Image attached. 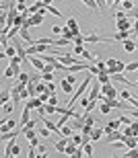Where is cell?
<instances>
[{"label": "cell", "mask_w": 138, "mask_h": 158, "mask_svg": "<svg viewBox=\"0 0 138 158\" xmlns=\"http://www.w3.org/2000/svg\"><path fill=\"white\" fill-rule=\"evenodd\" d=\"M89 84H93V74H91V72L87 70V78H84V80L80 82V84H78V88H76V93L72 94V99H70V103H68V109H72V107H74V103H76V101L80 99V97H83V93H84V90H87V88H89Z\"/></svg>", "instance_id": "6da1fadb"}, {"label": "cell", "mask_w": 138, "mask_h": 158, "mask_svg": "<svg viewBox=\"0 0 138 158\" xmlns=\"http://www.w3.org/2000/svg\"><path fill=\"white\" fill-rule=\"evenodd\" d=\"M118 140H124V134H122V129H111L109 134H105V142H107V146L111 142H118Z\"/></svg>", "instance_id": "7a4b0ae2"}, {"label": "cell", "mask_w": 138, "mask_h": 158, "mask_svg": "<svg viewBox=\"0 0 138 158\" xmlns=\"http://www.w3.org/2000/svg\"><path fill=\"white\" fill-rule=\"evenodd\" d=\"M41 105H45V103H43V99L39 94H37V97H31L29 101H25V107H27V109H39Z\"/></svg>", "instance_id": "3957f363"}, {"label": "cell", "mask_w": 138, "mask_h": 158, "mask_svg": "<svg viewBox=\"0 0 138 158\" xmlns=\"http://www.w3.org/2000/svg\"><path fill=\"white\" fill-rule=\"evenodd\" d=\"M99 94H101V82L99 80H93V86H91V93H89V99L91 101H97L99 99Z\"/></svg>", "instance_id": "277c9868"}, {"label": "cell", "mask_w": 138, "mask_h": 158, "mask_svg": "<svg viewBox=\"0 0 138 158\" xmlns=\"http://www.w3.org/2000/svg\"><path fill=\"white\" fill-rule=\"evenodd\" d=\"M29 62H31V66L39 72H43V68H45V62H43L39 56H29Z\"/></svg>", "instance_id": "5b68a950"}, {"label": "cell", "mask_w": 138, "mask_h": 158, "mask_svg": "<svg viewBox=\"0 0 138 158\" xmlns=\"http://www.w3.org/2000/svg\"><path fill=\"white\" fill-rule=\"evenodd\" d=\"M124 70H126V64L118 60V64H115V66H109V68H107V74L111 76V74H118V72H124Z\"/></svg>", "instance_id": "8992f818"}, {"label": "cell", "mask_w": 138, "mask_h": 158, "mask_svg": "<svg viewBox=\"0 0 138 158\" xmlns=\"http://www.w3.org/2000/svg\"><path fill=\"white\" fill-rule=\"evenodd\" d=\"M103 135H105V129H103V127H93V129H91V142L101 140Z\"/></svg>", "instance_id": "52a82bcc"}, {"label": "cell", "mask_w": 138, "mask_h": 158, "mask_svg": "<svg viewBox=\"0 0 138 158\" xmlns=\"http://www.w3.org/2000/svg\"><path fill=\"white\" fill-rule=\"evenodd\" d=\"M115 23H118V31H130V29H132L130 19H118Z\"/></svg>", "instance_id": "ba28073f"}, {"label": "cell", "mask_w": 138, "mask_h": 158, "mask_svg": "<svg viewBox=\"0 0 138 158\" xmlns=\"http://www.w3.org/2000/svg\"><path fill=\"white\" fill-rule=\"evenodd\" d=\"M60 86H62V90H64L66 94H70V93H72V88H74V84H72L68 78H62V80H60Z\"/></svg>", "instance_id": "9c48e42d"}, {"label": "cell", "mask_w": 138, "mask_h": 158, "mask_svg": "<svg viewBox=\"0 0 138 158\" xmlns=\"http://www.w3.org/2000/svg\"><path fill=\"white\" fill-rule=\"evenodd\" d=\"M60 37H64V39H70L72 43H74V37H76V35L72 33V29H70V27L66 25V27H62V33H60Z\"/></svg>", "instance_id": "30bf717a"}, {"label": "cell", "mask_w": 138, "mask_h": 158, "mask_svg": "<svg viewBox=\"0 0 138 158\" xmlns=\"http://www.w3.org/2000/svg\"><path fill=\"white\" fill-rule=\"evenodd\" d=\"M109 78H111V80H115V82H124V84H132V82L128 80L126 76H124V72H118V74H111Z\"/></svg>", "instance_id": "8fae6325"}, {"label": "cell", "mask_w": 138, "mask_h": 158, "mask_svg": "<svg viewBox=\"0 0 138 158\" xmlns=\"http://www.w3.org/2000/svg\"><path fill=\"white\" fill-rule=\"evenodd\" d=\"M124 144H126V148H136V146H138V138H132V135H124Z\"/></svg>", "instance_id": "7c38bea8"}, {"label": "cell", "mask_w": 138, "mask_h": 158, "mask_svg": "<svg viewBox=\"0 0 138 158\" xmlns=\"http://www.w3.org/2000/svg\"><path fill=\"white\" fill-rule=\"evenodd\" d=\"M76 150H78V146L74 144V142H70V144L66 146V150H64V154H66V156H76Z\"/></svg>", "instance_id": "4fadbf2b"}, {"label": "cell", "mask_w": 138, "mask_h": 158, "mask_svg": "<svg viewBox=\"0 0 138 158\" xmlns=\"http://www.w3.org/2000/svg\"><path fill=\"white\" fill-rule=\"evenodd\" d=\"M68 27L72 29V33H74V35H80V29H78V23L74 21V17L68 19Z\"/></svg>", "instance_id": "5bb4252c"}, {"label": "cell", "mask_w": 138, "mask_h": 158, "mask_svg": "<svg viewBox=\"0 0 138 158\" xmlns=\"http://www.w3.org/2000/svg\"><path fill=\"white\" fill-rule=\"evenodd\" d=\"M122 45H124V49H126V52H136V41H132V39H126Z\"/></svg>", "instance_id": "9a60e30c"}, {"label": "cell", "mask_w": 138, "mask_h": 158, "mask_svg": "<svg viewBox=\"0 0 138 158\" xmlns=\"http://www.w3.org/2000/svg\"><path fill=\"white\" fill-rule=\"evenodd\" d=\"M15 125H17V121H15V119H8V123H2V127H0V131H2V134H6V131H8V129H12L15 127Z\"/></svg>", "instance_id": "2e32d148"}, {"label": "cell", "mask_w": 138, "mask_h": 158, "mask_svg": "<svg viewBox=\"0 0 138 158\" xmlns=\"http://www.w3.org/2000/svg\"><path fill=\"white\" fill-rule=\"evenodd\" d=\"M25 135H27V140H35V138H37V135H39V134H37V131H35V129H33V127H25Z\"/></svg>", "instance_id": "e0dca14e"}, {"label": "cell", "mask_w": 138, "mask_h": 158, "mask_svg": "<svg viewBox=\"0 0 138 158\" xmlns=\"http://www.w3.org/2000/svg\"><path fill=\"white\" fill-rule=\"evenodd\" d=\"M122 8H124V10H128V12H130V10H132V8H134V6H136V4H134V0H122Z\"/></svg>", "instance_id": "ac0fdd59"}, {"label": "cell", "mask_w": 138, "mask_h": 158, "mask_svg": "<svg viewBox=\"0 0 138 158\" xmlns=\"http://www.w3.org/2000/svg\"><path fill=\"white\" fill-rule=\"evenodd\" d=\"M37 134H39V135H43V138H50V135L54 134V131H52V129H50L48 125H43V127H39V129H37Z\"/></svg>", "instance_id": "d6986e66"}, {"label": "cell", "mask_w": 138, "mask_h": 158, "mask_svg": "<svg viewBox=\"0 0 138 158\" xmlns=\"http://www.w3.org/2000/svg\"><path fill=\"white\" fill-rule=\"evenodd\" d=\"M80 148L84 150V156H93V148H91V142H84V144H80Z\"/></svg>", "instance_id": "ffe728a7"}, {"label": "cell", "mask_w": 138, "mask_h": 158, "mask_svg": "<svg viewBox=\"0 0 138 158\" xmlns=\"http://www.w3.org/2000/svg\"><path fill=\"white\" fill-rule=\"evenodd\" d=\"M41 123H43V125H48V127L52 129V131H60V127H58V123H52L50 119H41Z\"/></svg>", "instance_id": "44dd1931"}, {"label": "cell", "mask_w": 138, "mask_h": 158, "mask_svg": "<svg viewBox=\"0 0 138 158\" xmlns=\"http://www.w3.org/2000/svg\"><path fill=\"white\" fill-rule=\"evenodd\" d=\"M124 158H138V148H130L124 152Z\"/></svg>", "instance_id": "7402d4cb"}, {"label": "cell", "mask_w": 138, "mask_h": 158, "mask_svg": "<svg viewBox=\"0 0 138 158\" xmlns=\"http://www.w3.org/2000/svg\"><path fill=\"white\" fill-rule=\"evenodd\" d=\"M99 111L103 113V115H109V111H111V107L105 103V101H101V105H99Z\"/></svg>", "instance_id": "603a6c76"}, {"label": "cell", "mask_w": 138, "mask_h": 158, "mask_svg": "<svg viewBox=\"0 0 138 158\" xmlns=\"http://www.w3.org/2000/svg\"><path fill=\"white\" fill-rule=\"evenodd\" d=\"M58 107H60V105H58ZM58 107L48 103V105H45V115H54V113H58Z\"/></svg>", "instance_id": "cb8c5ba5"}, {"label": "cell", "mask_w": 138, "mask_h": 158, "mask_svg": "<svg viewBox=\"0 0 138 158\" xmlns=\"http://www.w3.org/2000/svg\"><path fill=\"white\" fill-rule=\"evenodd\" d=\"M41 93H48V84H43V82L37 80V94H41Z\"/></svg>", "instance_id": "d4e9b609"}, {"label": "cell", "mask_w": 138, "mask_h": 158, "mask_svg": "<svg viewBox=\"0 0 138 158\" xmlns=\"http://www.w3.org/2000/svg\"><path fill=\"white\" fill-rule=\"evenodd\" d=\"M4 53L8 56V58H15V56H19V53H17V47H6Z\"/></svg>", "instance_id": "484cf974"}, {"label": "cell", "mask_w": 138, "mask_h": 158, "mask_svg": "<svg viewBox=\"0 0 138 158\" xmlns=\"http://www.w3.org/2000/svg\"><path fill=\"white\" fill-rule=\"evenodd\" d=\"M8 99H11L8 90H6V88H2V99H0V103H2V105H6V103H8Z\"/></svg>", "instance_id": "4316f807"}, {"label": "cell", "mask_w": 138, "mask_h": 158, "mask_svg": "<svg viewBox=\"0 0 138 158\" xmlns=\"http://www.w3.org/2000/svg\"><path fill=\"white\" fill-rule=\"evenodd\" d=\"M72 142H74L76 146H80V144H83V134H72Z\"/></svg>", "instance_id": "83f0119b"}, {"label": "cell", "mask_w": 138, "mask_h": 158, "mask_svg": "<svg viewBox=\"0 0 138 158\" xmlns=\"http://www.w3.org/2000/svg\"><path fill=\"white\" fill-rule=\"evenodd\" d=\"M83 2L89 6V8H95V10H99V4H97V0H83Z\"/></svg>", "instance_id": "f1b7e54d"}, {"label": "cell", "mask_w": 138, "mask_h": 158, "mask_svg": "<svg viewBox=\"0 0 138 158\" xmlns=\"http://www.w3.org/2000/svg\"><path fill=\"white\" fill-rule=\"evenodd\" d=\"M41 80L52 82V80H54V74H52V72H41Z\"/></svg>", "instance_id": "f546056e"}, {"label": "cell", "mask_w": 138, "mask_h": 158, "mask_svg": "<svg viewBox=\"0 0 138 158\" xmlns=\"http://www.w3.org/2000/svg\"><path fill=\"white\" fill-rule=\"evenodd\" d=\"M107 127H111V129H120V127H122V121H120V119H115V121H109V123H107Z\"/></svg>", "instance_id": "4dcf8cb0"}, {"label": "cell", "mask_w": 138, "mask_h": 158, "mask_svg": "<svg viewBox=\"0 0 138 158\" xmlns=\"http://www.w3.org/2000/svg\"><path fill=\"white\" fill-rule=\"evenodd\" d=\"M17 78H19L21 82H29V80H31V74H27V72H21Z\"/></svg>", "instance_id": "1f68e13d"}, {"label": "cell", "mask_w": 138, "mask_h": 158, "mask_svg": "<svg viewBox=\"0 0 138 158\" xmlns=\"http://www.w3.org/2000/svg\"><path fill=\"white\" fill-rule=\"evenodd\" d=\"M60 134L62 135H72V134H74V127H66V125H64V127L60 129Z\"/></svg>", "instance_id": "d6a6232c"}, {"label": "cell", "mask_w": 138, "mask_h": 158, "mask_svg": "<svg viewBox=\"0 0 138 158\" xmlns=\"http://www.w3.org/2000/svg\"><path fill=\"white\" fill-rule=\"evenodd\" d=\"M97 80L101 82V84H107V82H109V74H99V76H97Z\"/></svg>", "instance_id": "836d02e7"}, {"label": "cell", "mask_w": 138, "mask_h": 158, "mask_svg": "<svg viewBox=\"0 0 138 158\" xmlns=\"http://www.w3.org/2000/svg\"><path fill=\"white\" fill-rule=\"evenodd\" d=\"M17 8H19V12H25L27 10V4H25L23 0H17Z\"/></svg>", "instance_id": "e575fe53"}, {"label": "cell", "mask_w": 138, "mask_h": 158, "mask_svg": "<svg viewBox=\"0 0 138 158\" xmlns=\"http://www.w3.org/2000/svg\"><path fill=\"white\" fill-rule=\"evenodd\" d=\"M84 43V35H76L74 37V43H72V45H83Z\"/></svg>", "instance_id": "d590c367"}, {"label": "cell", "mask_w": 138, "mask_h": 158, "mask_svg": "<svg viewBox=\"0 0 138 158\" xmlns=\"http://www.w3.org/2000/svg\"><path fill=\"white\" fill-rule=\"evenodd\" d=\"M120 121L124 123V125H132V119H130V117H126V115H122V117H120Z\"/></svg>", "instance_id": "8d00e7d4"}, {"label": "cell", "mask_w": 138, "mask_h": 158, "mask_svg": "<svg viewBox=\"0 0 138 158\" xmlns=\"http://www.w3.org/2000/svg\"><path fill=\"white\" fill-rule=\"evenodd\" d=\"M128 17H132V19H138V6H134L132 10L128 12Z\"/></svg>", "instance_id": "74e56055"}, {"label": "cell", "mask_w": 138, "mask_h": 158, "mask_svg": "<svg viewBox=\"0 0 138 158\" xmlns=\"http://www.w3.org/2000/svg\"><path fill=\"white\" fill-rule=\"evenodd\" d=\"M89 72L93 74V76H99V68H97V64H95V66H91V68H89Z\"/></svg>", "instance_id": "f35d334b"}, {"label": "cell", "mask_w": 138, "mask_h": 158, "mask_svg": "<svg viewBox=\"0 0 138 158\" xmlns=\"http://www.w3.org/2000/svg\"><path fill=\"white\" fill-rule=\"evenodd\" d=\"M118 19H128L126 17V10H118V12H115V21H118Z\"/></svg>", "instance_id": "ab89813d"}, {"label": "cell", "mask_w": 138, "mask_h": 158, "mask_svg": "<svg viewBox=\"0 0 138 158\" xmlns=\"http://www.w3.org/2000/svg\"><path fill=\"white\" fill-rule=\"evenodd\" d=\"M120 97H122L124 101H130V97H132V94L128 93V90H122V93H120Z\"/></svg>", "instance_id": "60d3db41"}, {"label": "cell", "mask_w": 138, "mask_h": 158, "mask_svg": "<svg viewBox=\"0 0 138 158\" xmlns=\"http://www.w3.org/2000/svg\"><path fill=\"white\" fill-rule=\"evenodd\" d=\"M4 76H6V78L15 76V70H12V66H11V68H6V70H4Z\"/></svg>", "instance_id": "b9f144b4"}, {"label": "cell", "mask_w": 138, "mask_h": 158, "mask_svg": "<svg viewBox=\"0 0 138 158\" xmlns=\"http://www.w3.org/2000/svg\"><path fill=\"white\" fill-rule=\"evenodd\" d=\"M48 103H50V105H56V107H58V97H56V94H52Z\"/></svg>", "instance_id": "7bdbcfd3"}, {"label": "cell", "mask_w": 138, "mask_h": 158, "mask_svg": "<svg viewBox=\"0 0 138 158\" xmlns=\"http://www.w3.org/2000/svg\"><path fill=\"white\" fill-rule=\"evenodd\" d=\"M52 33H54L56 37H60V33H62V27H58V25H56L54 29H52Z\"/></svg>", "instance_id": "ee69618b"}, {"label": "cell", "mask_w": 138, "mask_h": 158, "mask_svg": "<svg viewBox=\"0 0 138 158\" xmlns=\"http://www.w3.org/2000/svg\"><path fill=\"white\" fill-rule=\"evenodd\" d=\"M19 154H21V148L15 144V146H12V156H19Z\"/></svg>", "instance_id": "f6af8a7d"}, {"label": "cell", "mask_w": 138, "mask_h": 158, "mask_svg": "<svg viewBox=\"0 0 138 158\" xmlns=\"http://www.w3.org/2000/svg\"><path fill=\"white\" fill-rule=\"evenodd\" d=\"M37 152H39V156H45V146H37Z\"/></svg>", "instance_id": "bcb514c9"}, {"label": "cell", "mask_w": 138, "mask_h": 158, "mask_svg": "<svg viewBox=\"0 0 138 158\" xmlns=\"http://www.w3.org/2000/svg\"><path fill=\"white\" fill-rule=\"evenodd\" d=\"M48 93H50V94H56V86H54V84H52V82H50V84H48Z\"/></svg>", "instance_id": "7dc6e473"}, {"label": "cell", "mask_w": 138, "mask_h": 158, "mask_svg": "<svg viewBox=\"0 0 138 158\" xmlns=\"http://www.w3.org/2000/svg\"><path fill=\"white\" fill-rule=\"evenodd\" d=\"M105 64H107V68H109V66H115V64H118V60H114V58H109L107 62H105Z\"/></svg>", "instance_id": "c3c4849f"}, {"label": "cell", "mask_w": 138, "mask_h": 158, "mask_svg": "<svg viewBox=\"0 0 138 158\" xmlns=\"http://www.w3.org/2000/svg\"><path fill=\"white\" fill-rule=\"evenodd\" d=\"M39 146V138H35V140H31V148H37Z\"/></svg>", "instance_id": "681fc988"}, {"label": "cell", "mask_w": 138, "mask_h": 158, "mask_svg": "<svg viewBox=\"0 0 138 158\" xmlns=\"http://www.w3.org/2000/svg\"><path fill=\"white\" fill-rule=\"evenodd\" d=\"M134 33H138V19H136V23H134V27H132V35Z\"/></svg>", "instance_id": "f907efd6"}, {"label": "cell", "mask_w": 138, "mask_h": 158, "mask_svg": "<svg viewBox=\"0 0 138 158\" xmlns=\"http://www.w3.org/2000/svg\"><path fill=\"white\" fill-rule=\"evenodd\" d=\"M66 78H68V80H70V82H72V84H76V78L72 76V74H68V76H66Z\"/></svg>", "instance_id": "816d5d0a"}, {"label": "cell", "mask_w": 138, "mask_h": 158, "mask_svg": "<svg viewBox=\"0 0 138 158\" xmlns=\"http://www.w3.org/2000/svg\"><path fill=\"white\" fill-rule=\"evenodd\" d=\"M41 2H43V6H50L52 2H54V0H41Z\"/></svg>", "instance_id": "f5cc1de1"}]
</instances>
